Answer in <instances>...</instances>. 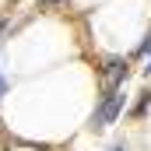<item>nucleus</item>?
I'll use <instances>...</instances> for the list:
<instances>
[{"mask_svg": "<svg viewBox=\"0 0 151 151\" xmlns=\"http://www.w3.org/2000/svg\"><path fill=\"white\" fill-rule=\"evenodd\" d=\"M123 106H127V95H123V88H119V91H106V95L99 99L95 113H91V130H102V127L116 123V119L123 116Z\"/></svg>", "mask_w": 151, "mask_h": 151, "instance_id": "1", "label": "nucleus"}, {"mask_svg": "<svg viewBox=\"0 0 151 151\" xmlns=\"http://www.w3.org/2000/svg\"><path fill=\"white\" fill-rule=\"evenodd\" d=\"M127 77H130V67H127L123 56H109V60L102 63V88H106V91H119Z\"/></svg>", "mask_w": 151, "mask_h": 151, "instance_id": "2", "label": "nucleus"}, {"mask_svg": "<svg viewBox=\"0 0 151 151\" xmlns=\"http://www.w3.org/2000/svg\"><path fill=\"white\" fill-rule=\"evenodd\" d=\"M137 56H151V32L144 35V42L137 46Z\"/></svg>", "mask_w": 151, "mask_h": 151, "instance_id": "3", "label": "nucleus"}, {"mask_svg": "<svg viewBox=\"0 0 151 151\" xmlns=\"http://www.w3.org/2000/svg\"><path fill=\"white\" fill-rule=\"evenodd\" d=\"M7 88H11V81H7V77L0 74V102H4V91H7Z\"/></svg>", "mask_w": 151, "mask_h": 151, "instance_id": "4", "label": "nucleus"}, {"mask_svg": "<svg viewBox=\"0 0 151 151\" xmlns=\"http://www.w3.org/2000/svg\"><path fill=\"white\" fill-rule=\"evenodd\" d=\"M109 151H127V144H123V141H116V144H113Z\"/></svg>", "mask_w": 151, "mask_h": 151, "instance_id": "5", "label": "nucleus"}, {"mask_svg": "<svg viewBox=\"0 0 151 151\" xmlns=\"http://www.w3.org/2000/svg\"><path fill=\"white\" fill-rule=\"evenodd\" d=\"M53 4H60V0H39V7H53Z\"/></svg>", "mask_w": 151, "mask_h": 151, "instance_id": "6", "label": "nucleus"}, {"mask_svg": "<svg viewBox=\"0 0 151 151\" xmlns=\"http://www.w3.org/2000/svg\"><path fill=\"white\" fill-rule=\"evenodd\" d=\"M144 70H148V77H151V56H148V67H144Z\"/></svg>", "mask_w": 151, "mask_h": 151, "instance_id": "7", "label": "nucleus"}, {"mask_svg": "<svg viewBox=\"0 0 151 151\" xmlns=\"http://www.w3.org/2000/svg\"><path fill=\"white\" fill-rule=\"evenodd\" d=\"M0 32H4V18H0Z\"/></svg>", "mask_w": 151, "mask_h": 151, "instance_id": "8", "label": "nucleus"}]
</instances>
